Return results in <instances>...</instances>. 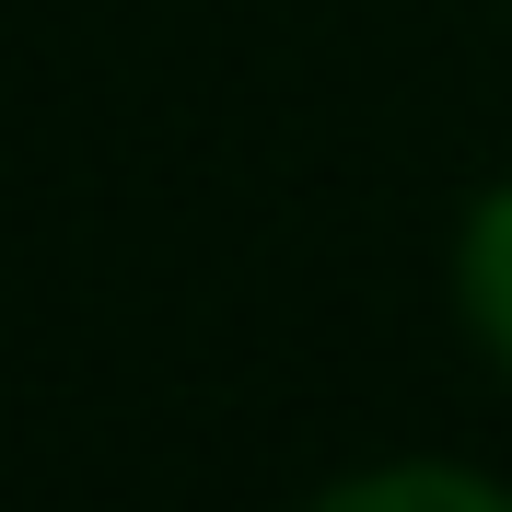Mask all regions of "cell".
Returning a JSON list of instances; mask_svg holds the SVG:
<instances>
[{
  "instance_id": "6da1fadb",
  "label": "cell",
  "mask_w": 512,
  "mask_h": 512,
  "mask_svg": "<svg viewBox=\"0 0 512 512\" xmlns=\"http://www.w3.org/2000/svg\"><path fill=\"white\" fill-rule=\"evenodd\" d=\"M303 512H512V489L454 466V454H396V466H361V478L315 489Z\"/></svg>"
},
{
  "instance_id": "7a4b0ae2",
  "label": "cell",
  "mask_w": 512,
  "mask_h": 512,
  "mask_svg": "<svg viewBox=\"0 0 512 512\" xmlns=\"http://www.w3.org/2000/svg\"><path fill=\"white\" fill-rule=\"evenodd\" d=\"M454 303H466V338L512 373V175L466 210V233H454Z\"/></svg>"
}]
</instances>
